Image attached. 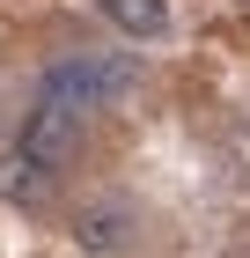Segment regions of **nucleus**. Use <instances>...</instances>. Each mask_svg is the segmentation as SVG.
I'll return each instance as SVG.
<instances>
[{"instance_id":"5","label":"nucleus","mask_w":250,"mask_h":258,"mask_svg":"<svg viewBox=\"0 0 250 258\" xmlns=\"http://www.w3.org/2000/svg\"><path fill=\"white\" fill-rule=\"evenodd\" d=\"M103 15H111L125 37H162V30H170V8H162V0H103Z\"/></svg>"},{"instance_id":"3","label":"nucleus","mask_w":250,"mask_h":258,"mask_svg":"<svg viewBox=\"0 0 250 258\" xmlns=\"http://www.w3.org/2000/svg\"><path fill=\"white\" fill-rule=\"evenodd\" d=\"M15 148H22V155H37L44 170L81 162V111H59V103H44V96H37V111H22Z\"/></svg>"},{"instance_id":"4","label":"nucleus","mask_w":250,"mask_h":258,"mask_svg":"<svg viewBox=\"0 0 250 258\" xmlns=\"http://www.w3.org/2000/svg\"><path fill=\"white\" fill-rule=\"evenodd\" d=\"M52 184H59V170H44L37 155H8L0 162V199H15V207H44V199H52Z\"/></svg>"},{"instance_id":"2","label":"nucleus","mask_w":250,"mask_h":258,"mask_svg":"<svg viewBox=\"0 0 250 258\" xmlns=\"http://www.w3.org/2000/svg\"><path fill=\"white\" fill-rule=\"evenodd\" d=\"M140 243V207L133 199H118V192H103V199H89L74 214V251L81 258H125Z\"/></svg>"},{"instance_id":"1","label":"nucleus","mask_w":250,"mask_h":258,"mask_svg":"<svg viewBox=\"0 0 250 258\" xmlns=\"http://www.w3.org/2000/svg\"><path fill=\"white\" fill-rule=\"evenodd\" d=\"M140 89V59L133 52H66V59H52L44 67V81H37V96L44 103H59V111H118V103Z\"/></svg>"}]
</instances>
